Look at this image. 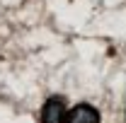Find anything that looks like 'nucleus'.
<instances>
[{"label":"nucleus","mask_w":126,"mask_h":123,"mask_svg":"<svg viewBox=\"0 0 126 123\" xmlns=\"http://www.w3.org/2000/svg\"><path fill=\"white\" fill-rule=\"evenodd\" d=\"M68 109L63 97H48L41 106V123H65Z\"/></svg>","instance_id":"f257e3e1"},{"label":"nucleus","mask_w":126,"mask_h":123,"mask_svg":"<svg viewBox=\"0 0 126 123\" xmlns=\"http://www.w3.org/2000/svg\"><path fill=\"white\" fill-rule=\"evenodd\" d=\"M65 123H99V111L90 104H78L68 111Z\"/></svg>","instance_id":"f03ea898"}]
</instances>
